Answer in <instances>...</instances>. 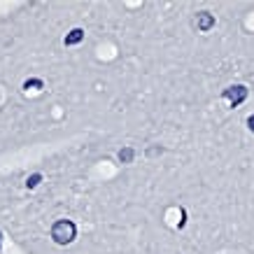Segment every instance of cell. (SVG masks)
Segmentation results:
<instances>
[{"mask_svg":"<svg viewBox=\"0 0 254 254\" xmlns=\"http://www.w3.org/2000/svg\"><path fill=\"white\" fill-rule=\"evenodd\" d=\"M31 86H35V89H42V79H28V82H23V89H31Z\"/></svg>","mask_w":254,"mask_h":254,"instance_id":"cell-8","label":"cell"},{"mask_svg":"<svg viewBox=\"0 0 254 254\" xmlns=\"http://www.w3.org/2000/svg\"><path fill=\"white\" fill-rule=\"evenodd\" d=\"M117 156H119V161H122V163H126V166H128V163H133V159H135V149H133V147H122Z\"/></svg>","mask_w":254,"mask_h":254,"instance_id":"cell-5","label":"cell"},{"mask_svg":"<svg viewBox=\"0 0 254 254\" xmlns=\"http://www.w3.org/2000/svg\"><path fill=\"white\" fill-rule=\"evenodd\" d=\"M193 28L200 33H208L215 28V14L212 12H198L193 16Z\"/></svg>","mask_w":254,"mask_h":254,"instance_id":"cell-3","label":"cell"},{"mask_svg":"<svg viewBox=\"0 0 254 254\" xmlns=\"http://www.w3.org/2000/svg\"><path fill=\"white\" fill-rule=\"evenodd\" d=\"M82 40H84V31H82V28H72V31L63 38V45H65V47H75V45H79Z\"/></svg>","mask_w":254,"mask_h":254,"instance_id":"cell-4","label":"cell"},{"mask_svg":"<svg viewBox=\"0 0 254 254\" xmlns=\"http://www.w3.org/2000/svg\"><path fill=\"white\" fill-rule=\"evenodd\" d=\"M247 128H250V131L254 133V115H250V117H247Z\"/></svg>","mask_w":254,"mask_h":254,"instance_id":"cell-9","label":"cell"},{"mask_svg":"<svg viewBox=\"0 0 254 254\" xmlns=\"http://www.w3.org/2000/svg\"><path fill=\"white\" fill-rule=\"evenodd\" d=\"M0 247H2V233H0Z\"/></svg>","mask_w":254,"mask_h":254,"instance_id":"cell-10","label":"cell"},{"mask_svg":"<svg viewBox=\"0 0 254 254\" xmlns=\"http://www.w3.org/2000/svg\"><path fill=\"white\" fill-rule=\"evenodd\" d=\"M161 154H163V147L161 145L147 147V159H154V156H161Z\"/></svg>","mask_w":254,"mask_h":254,"instance_id":"cell-7","label":"cell"},{"mask_svg":"<svg viewBox=\"0 0 254 254\" xmlns=\"http://www.w3.org/2000/svg\"><path fill=\"white\" fill-rule=\"evenodd\" d=\"M247 93H250V89H247L245 84H231V86H226V89H224L222 96L231 103V108H238L240 103L247 98Z\"/></svg>","mask_w":254,"mask_h":254,"instance_id":"cell-2","label":"cell"},{"mask_svg":"<svg viewBox=\"0 0 254 254\" xmlns=\"http://www.w3.org/2000/svg\"><path fill=\"white\" fill-rule=\"evenodd\" d=\"M40 182H42V175H40V173H33V175L26 180V187H28V189H35Z\"/></svg>","mask_w":254,"mask_h":254,"instance_id":"cell-6","label":"cell"},{"mask_svg":"<svg viewBox=\"0 0 254 254\" xmlns=\"http://www.w3.org/2000/svg\"><path fill=\"white\" fill-rule=\"evenodd\" d=\"M75 238H77V226H75V222H70V219H59V222H54V226H52V240H54L56 245H70Z\"/></svg>","mask_w":254,"mask_h":254,"instance_id":"cell-1","label":"cell"}]
</instances>
